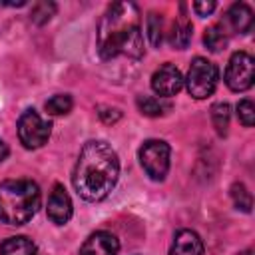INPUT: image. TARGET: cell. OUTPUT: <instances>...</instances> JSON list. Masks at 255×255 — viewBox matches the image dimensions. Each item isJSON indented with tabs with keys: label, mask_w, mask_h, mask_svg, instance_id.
I'll return each mask as SVG.
<instances>
[{
	"label": "cell",
	"mask_w": 255,
	"mask_h": 255,
	"mask_svg": "<svg viewBox=\"0 0 255 255\" xmlns=\"http://www.w3.org/2000/svg\"><path fill=\"white\" fill-rule=\"evenodd\" d=\"M169 255H203V241L191 229H181L175 233Z\"/></svg>",
	"instance_id": "8fae6325"
},
{
	"label": "cell",
	"mask_w": 255,
	"mask_h": 255,
	"mask_svg": "<svg viewBox=\"0 0 255 255\" xmlns=\"http://www.w3.org/2000/svg\"><path fill=\"white\" fill-rule=\"evenodd\" d=\"M211 122H213V128H215V131L219 135L227 133V128H229V106L225 102H219V104L211 106Z\"/></svg>",
	"instance_id": "ac0fdd59"
},
{
	"label": "cell",
	"mask_w": 255,
	"mask_h": 255,
	"mask_svg": "<svg viewBox=\"0 0 255 255\" xmlns=\"http://www.w3.org/2000/svg\"><path fill=\"white\" fill-rule=\"evenodd\" d=\"M120 177L118 153L106 141H88L76 161L72 183L86 201H102L116 187Z\"/></svg>",
	"instance_id": "6da1fadb"
},
{
	"label": "cell",
	"mask_w": 255,
	"mask_h": 255,
	"mask_svg": "<svg viewBox=\"0 0 255 255\" xmlns=\"http://www.w3.org/2000/svg\"><path fill=\"white\" fill-rule=\"evenodd\" d=\"M56 12V4L54 2H48V0H40L32 6V12H30V20L34 24H46Z\"/></svg>",
	"instance_id": "d6986e66"
},
{
	"label": "cell",
	"mask_w": 255,
	"mask_h": 255,
	"mask_svg": "<svg viewBox=\"0 0 255 255\" xmlns=\"http://www.w3.org/2000/svg\"><path fill=\"white\" fill-rule=\"evenodd\" d=\"M217 80H219V70L213 62H209L207 58H195L187 70V92L189 96H193L195 100H203L207 96H211L217 88Z\"/></svg>",
	"instance_id": "277c9868"
},
{
	"label": "cell",
	"mask_w": 255,
	"mask_h": 255,
	"mask_svg": "<svg viewBox=\"0 0 255 255\" xmlns=\"http://www.w3.org/2000/svg\"><path fill=\"white\" fill-rule=\"evenodd\" d=\"M0 255H36V245L24 235L8 237L0 245Z\"/></svg>",
	"instance_id": "4fadbf2b"
},
{
	"label": "cell",
	"mask_w": 255,
	"mask_h": 255,
	"mask_svg": "<svg viewBox=\"0 0 255 255\" xmlns=\"http://www.w3.org/2000/svg\"><path fill=\"white\" fill-rule=\"evenodd\" d=\"M6 157H8V145H6L4 139H0V163H2Z\"/></svg>",
	"instance_id": "d4e9b609"
},
{
	"label": "cell",
	"mask_w": 255,
	"mask_h": 255,
	"mask_svg": "<svg viewBox=\"0 0 255 255\" xmlns=\"http://www.w3.org/2000/svg\"><path fill=\"white\" fill-rule=\"evenodd\" d=\"M98 52L104 60L120 54L129 58L143 56L139 10L133 2H116L106 10L98 26Z\"/></svg>",
	"instance_id": "7a4b0ae2"
},
{
	"label": "cell",
	"mask_w": 255,
	"mask_h": 255,
	"mask_svg": "<svg viewBox=\"0 0 255 255\" xmlns=\"http://www.w3.org/2000/svg\"><path fill=\"white\" fill-rule=\"evenodd\" d=\"M231 197H233V203H235L237 209L251 211L253 199H251V193L247 191V187H245L243 183H233V185H231Z\"/></svg>",
	"instance_id": "44dd1931"
},
{
	"label": "cell",
	"mask_w": 255,
	"mask_h": 255,
	"mask_svg": "<svg viewBox=\"0 0 255 255\" xmlns=\"http://www.w3.org/2000/svg\"><path fill=\"white\" fill-rule=\"evenodd\" d=\"M239 255H253V253H251V251H249V249H247V251H241V253H239Z\"/></svg>",
	"instance_id": "484cf974"
},
{
	"label": "cell",
	"mask_w": 255,
	"mask_h": 255,
	"mask_svg": "<svg viewBox=\"0 0 255 255\" xmlns=\"http://www.w3.org/2000/svg\"><path fill=\"white\" fill-rule=\"evenodd\" d=\"M145 32H147V38L151 42L153 48H159L161 46V40H163V18L161 14H155L151 12L145 20Z\"/></svg>",
	"instance_id": "2e32d148"
},
{
	"label": "cell",
	"mask_w": 255,
	"mask_h": 255,
	"mask_svg": "<svg viewBox=\"0 0 255 255\" xmlns=\"http://www.w3.org/2000/svg\"><path fill=\"white\" fill-rule=\"evenodd\" d=\"M193 10L199 14V16H207L215 10V2H193Z\"/></svg>",
	"instance_id": "cb8c5ba5"
},
{
	"label": "cell",
	"mask_w": 255,
	"mask_h": 255,
	"mask_svg": "<svg viewBox=\"0 0 255 255\" xmlns=\"http://www.w3.org/2000/svg\"><path fill=\"white\" fill-rule=\"evenodd\" d=\"M191 36H193V28H191V22L187 18H179L173 22L171 30H169V44L177 50H183L189 46L191 42Z\"/></svg>",
	"instance_id": "5bb4252c"
},
{
	"label": "cell",
	"mask_w": 255,
	"mask_h": 255,
	"mask_svg": "<svg viewBox=\"0 0 255 255\" xmlns=\"http://www.w3.org/2000/svg\"><path fill=\"white\" fill-rule=\"evenodd\" d=\"M227 20H229V24L233 26L235 32L247 34V32H251V28H253V10H251L247 4L237 2V4H233V6L229 8Z\"/></svg>",
	"instance_id": "7c38bea8"
},
{
	"label": "cell",
	"mask_w": 255,
	"mask_h": 255,
	"mask_svg": "<svg viewBox=\"0 0 255 255\" xmlns=\"http://www.w3.org/2000/svg\"><path fill=\"white\" fill-rule=\"evenodd\" d=\"M137 108L143 116H149V118H157V116H163L165 112H169V102H165L163 98H153V96H137Z\"/></svg>",
	"instance_id": "9a60e30c"
},
{
	"label": "cell",
	"mask_w": 255,
	"mask_h": 255,
	"mask_svg": "<svg viewBox=\"0 0 255 255\" xmlns=\"http://www.w3.org/2000/svg\"><path fill=\"white\" fill-rule=\"evenodd\" d=\"M72 106H74V102H72V98H70L68 94L52 96V98L46 102V110H48V114H52V116H64V114H68V112L72 110Z\"/></svg>",
	"instance_id": "ffe728a7"
},
{
	"label": "cell",
	"mask_w": 255,
	"mask_h": 255,
	"mask_svg": "<svg viewBox=\"0 0 255 255\" xmlns=\"http://www.w3.org/2000/svg\"><path fill=\"white\" fill-rule=\"evenodd\" d=\"M100 118L104 124H116L122 118V114L116 108H100Z\"/></svg>",
	"instance_id": "603a6c76"
},
{
	"label": "cell",
	"mask_w": 255,
	"mask_h": 255,
	"mask_svg": "<svg viewBox=\"0 0 255 255\" xmlns=\"http://www.w3.org/2000/svg\"><path fill=\"white\" fill-rule=\"evenodd\" d=\"M237 116H239V122L245 126V128H251L255 124V106H253V100L245 98L237 104Z\"/></svg>",
	"instance_id": "7402d4cb"
},
{
	"label": "cell",
	"mask_w": 255,
	"mask_h": 255,
	"mask_svg": "<svg viewBox=\"0 0 255 255\" xmlns=\"http://www.w3.org/2000/svg\"><path fill=\"white\" fill-rule=\"evenodd\" d=\"M151 88L159 98H171L183 88V76L173 64H163L153 72Z\"/></svg>",
	"instance_id": "ba28073f"
},
{
	"label": "cell",
	"mask_w": 255,
	"mask_h": 255,
	"mask_svg": "<svg viewBox=\"0 0 255 255\" xmlns=\"http://www.w3.org/2000/svg\"><path fill=\"white\" fill-rule=\"evenodd\" d=\"M50 122H46L36 110H26L18 120V137L24 147H42L50 137Z\"/></svg>",
	"instance_id": "8992f818"
},
{
	"label": "cell",
	"mask_w": 255,
	"mask_h": 255,
	"mask_svg": "<svg viewBox=\"0 0 255 255\" xmlns=\"http://www.w3.org/2000/svg\"><path fill=\"white\" fill-rule=\"evenodd\" d=\"M40 207V187L32 179H8L0 183V221L8 225L28 223Z\"/></svg>",
	"instance_id": "3957f363"
},
{
	"label": "cell",
	"mask_w": 255,
	"mask_h": 255,
	"mask_svg": "<svg viewBox=\"0 0 255 255\" xmlns=\"http://www.w3.org/2000/svg\"><path fill=\"white\" fill-rule=\"evenodd\" d=\"M255 80V62L247 52H235L229 58L225 70V84L233 92H245L253 86Z\"/></svg>",
	"instance_id": "52a82bcc"
},
{
	"label": "cell",
	"mask_w": 255,
	"mask_h": 255,
	"mask_svg": "<svg viewBox=\"0 0 255 255\" xmlns=\"http://www.w3.org/2000/svg\"><path fill=\"white\" fill-rule=\"evenodd\" d=\"M118 251H120V241L114 233L96 231L84 241L80 255H118Z\"/></svg>",
	"instance_id": "30bf717a"
},
{
	"label": "cell",
	"mask_w": 255,
	"mask_h": 255,
	"mask_svg": "<svg viewBox=\"0 0 255 255\" xmlns=\"http://www.w3.org/2000/svg\"><path fill=\"white\" fill-rule=\"evenodd\" d=\"M169 145L161 139H147L139 147V163L145 169V173L159 181L167 175L169 169Z\"/></svg>",
	"instance_id": "5b68a950"
},
{
	"label": "cell",
	"mask_w": 255,
	"mask_h": 255,
	"mask_svg": "<svg viewBox=\"0 0 255 255\" xmlns=\"http://www.w3.org/2000/svg\"><path fill=\"white\" fill-rule=\"evenodd\" d=\"M48 217L58 223V225H64L70 217H72V199L70 195L66 193L64 185L56 183L50 191V197H48Z\"/></svg>",
	"instance_id": "9c48e42d"
},
{
	"label": "cell",
	"mask_w": 255,
	"mask_h": 255,
	"mask_svg": "<svg viewBox=\"0 0 255 255\" xmlns=\"http://www.w3.org/2000/svg\"><path fill=\"white\" fill-rule=\"evenodd\" d=\"M203 42H205L207 50H211V52H221V50L227 46V34H225V30H223L221 26L215 24V26H209V28L205 30Z\"/></svg>",
	"instance_id": "e0dca14e"
}]
</instances>
